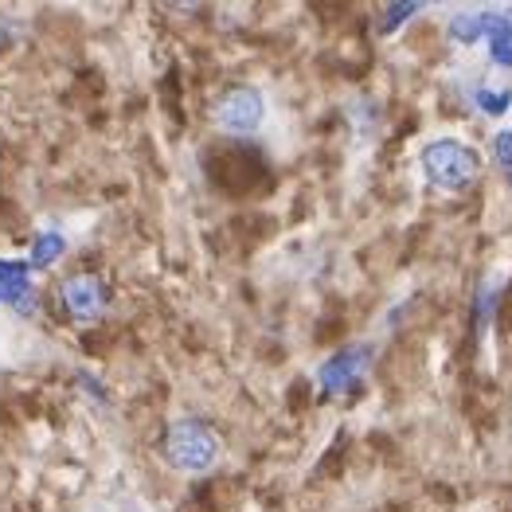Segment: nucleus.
Here are the masks:
<instances>
[{"label":"nucleus","mask_w":512,"mask_h":512,"mask_svg":"<svg viewBox=\"0 0 512 512\" xmlns=\"http://www.w3.org/2000/svg\"><path fill=\"white\" fill-rule=\"evenodd\" d=\"M223 458V438L204 419H176L165 430V462L184 477H204Z\"/></svg>","instance_id":"obj_1"},{"label":"nucleus","mask_w":512,"mask_h":512,"mask_svg":"<svg viewBox=\"0 0 512 512\" xmlns=\"http://www.w3.org/2000/svg\"><path fill=\"white\" fill-rule=\"evenodd\" d=\"M419 172L434 192H466L481 176V157L458 137H430L419 153Z\"/></svg>","instance_id":"obj_2"},{"label":"nucleus","mask_w":512,"mask_h":512,"mask_svg":"<svg viewBox=\"0 0 512 512\" xmlns=\"http://www.w3.org/2000/svg\"><path fill=\"white\" fill-rule=\"evenodd\" d=\"M372 364H376V344H344L341 352H333L329 360L317 364V372H313L317 395L321 399H341L348 391H356L368 380Z\"/></svg>","instance_id":"obj_3"},{"label":"nucleus","mask_w":512,"mask_h":512,"mask_svg":"<svg viewBox=\"0 0 512 512\" xmlns=\"http://www.w3.org/2000/svg\"><path fill=\"white\" fill-rule=\"evenodd\" d=\"M266 94L258 86H231L215 98L212 106V126L223 137H255L266 126Z\"/></svg>","instance_id":"obj_4"},{"label":"nucleus","mask_w":512,"mask_h":512,"mask_svg":"<svg viewBox=\"0 0 512 512\" xmlns=\"http://www.w3.org/2000/svg\"><path fill=\"white\" fill-rule=\"evenodd\" d=\"M454 83H458V94L473 106V114L493 118V122L512 114V83L493 75V71H485L481 63H462Z\"/></svg>","instance_id":"obj_5"},{"label":"nucleus","mask_w":512,"mask_h":512,"mask_svg":"<svg viewBox=\"0 0 512 512\" xmlns=\"http://www.w3.org/2000/svg\"><path fill=\"white\" fill-rule=\"evenodd\" d=\"M110 301H114V294H110L106 278H98V274H75V278L63 282V309L79 325L102 321V313L110 309Z\"/></svg>","instance_id":"obj_6"},{"label":"nucleus","mask_w":512,"mask_h":512,"mask_svg":"<svg viewBox=\"0 0 512 512\" xmlns=\"http://www.w3.org/2000/svg\"><path fill=\"white\" fill-rule=\"evenodd\" d=\"M481 67L509 79L512 75V16L505 8H485L481 16Z\"/></svg>","instance_id":"obj_7"},{"label":"nucleus","mask_w":512,"mask_h":512,"mask_svg":"<svg viewBox=\"0 0 512 512\" xmlns=\"http://www.w3.org/2000/svg\"><path fill=\"white\" fill-rule=\"evenodd\" d=\"M0 305L12 309L16 317L36 313V274L28 270L24 258L0 255Z\"/></svg>","instance_id":"obj_8"},{"label":"nucleus","mask_w":512,"mask_h":512,"mask_svg":"<svg viewBox=\"0 0 512 512\" xmlns=\"http://www.w3.org/2000/svg\"><path fill=\"white\" fill-rule=\"evenodd\" d=\"M67 247H71V243H67V235H63L59 227H40V231H36V239H32V247H28V258H24V262H28V270H32V274H43V270H51L59 258L67 255Z\"/></svg>","instance_id":"obj_9"},{"label":"nucleus","mask_w":512,"mask_h":512,"mask_svg":"<svg viewBox=\"0 0 512 512\" xmlns=\"http://www.w3.org/2000/svg\"><path fill=\"white\" fill-rule=\"evenodd\" d=\"M344 122L356 141H376V133L384 129V110L376 98H352L344 102Z\"/></svg>","instance_id":"obj_10"},{"label":"nucleus","mask_w":512,"mask_h":512,"mask_svg":"<svg viewBox=\"0 0 512 512\" xmlns=\"http://www.w3.org/2000/svg\"><path fill=\"white\" fill-rule=\"evenodd\" d=\"M481 16H485V8H458L446 20V36L458 51H477L481 47Z\"/></svg>","instance_id":"obj_11"},{"label":"nucleus","mask_w":512,"mask_h":512,"mask_svg":"<svg viewBox=\"0 0 512 512\" xmlns=\"http://www.w3.org/2000/svg\"><path fill=\"white\" fill-rule=\"evenodd\" d=\"M32 352H43V341H36L32 333H24V329H16V325L0 329V364H20V360H28Z\"/></svg>","instance_id":"obj_12"},{"label":"nucleus","mask_w":512,"mask_h":512,"mask_svg":"<svg viewBox=\"0 0 512 512\" xmlns=\"http://www.w3.org/2000/svg\"><path fill=\"white\" fill-rule=\"evenodd\" d=\"M497 301H501V282H497V278H489V282H481V286H477V298H473V325H477V333H481V337L493 329Z\"/></svg>","instance_id":"obj_13"},{"label":"nucleus","mask_w":512,"mask_h":512,"mask_svg":"<svg viewBox=\"0 0 512 512\" xmlns=\"http://www.w3.org/2000/svg\"><path fill=\"white\" fill-rule=\"evenodd\" d=\"M423 12V4H415V0H403V4H384V12H380V36H395V32H403L415 16Z\"/></svg>","instance_id":"obj_14"},{"label":"nucleus","mask_w":512,"mask_h":512,"mask_svg":"<svg viewBox=\"0 0 512 512\" xmlns=\"http://www.w3.org/2000/svg\"><path fill=\"white\" fill-rule=\"evenodd\" d=\"M493 165L501 172L512 169V129H497V137H493Z\"/></svg>","instance_id":"obj_15"},{"label":"nucleus","mask_w":512,"mask_h":512,"mask_svg":"<svg viewBox=\"0 0 512 512\" xmlns=\"http://www.w3.org/2000/svg\"><path fill=\"white\" fill-rule=\"evenodd\" d=\"M75 380H79V387H83L86 395L94 399V403H110V395H106V384L98 380V376H90V372H75Z\"/></svg>","instance_id":"obj_16"},{"label":"nucleus","mask_w":512,"mask_h":512,"mask_svg":"<svg viewBox=\"0 0 512 512\" xmlns=\"http://www.w3.org/2000/svg\"><path fill=\"white\" fill-rule=\"evenodd\" d=\"M501 176H505V180H509V188H512V169H509V172H501Z\"/></svg>","instance_id":"obj_17"}]
</instances>
